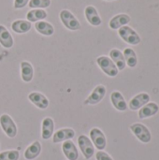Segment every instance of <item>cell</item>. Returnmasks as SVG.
I'll list each match as a JSON object with an SVG mask.
<instances>
[{
  "instance_id": "6da1fadb",
  "label": "cell",
  "mask_w": 159,
  "mask_h": 160,
  "mask_svg": "<svg viewBox=\"0 0 159 160\" xmlns=\"http://www.w3.org/2000/svg\"><path fill=\"white\" fill-rule=\"evenodd\" d=\"M59 17L66 28L72 31H76L81 28V23L79 20L69 10L67 9L62 10L59 14Z\"/></svg>"
},
{
  "instance_id": "7a4b0ae2",
  "label": "cell",
  "mask_w": 159,
  "mask_h": 160,
  "mask_svg": "<svg viewBox=\"0 0 159 160\" xmlns=\"http://www.w3.org/2000/svg\"><path fill=\"white\" fill-rule=\"evenodd\" d=\"M97 63L101 68V70L110 77H115L118 74V68L110 57L99 56L97 59Z\"/></svg>"
},
{
  "instance_id": "3957f363",
  "label": "cell",
  "mask_w": 159,
  "mask_h": 160,
  "mask_svg": "<svg viewBox=\"0 0 159 160\" xmlns=\"http://www.w3.org/2000/svg\"><path fill=\"white\" fill-rule=\"evenodd\" d=\"M118 34L121 37V38L128 44L137 45L141 42V38L138 35V33L129 26L125 25V26L119 28Z\"/></svg>"
},
{
  "instance_id": "277c9868",
  "label": "cell",
  "mask_w": 159,
  "mask_h": 160,
  "mask_svg": "<svg viewBox=\"0 0 159 160\" xmlns=\"http://www.w3.org/2000/svg\"><path fill=\"white\" fill-rule=\"evenodd\" d=\"M0 126L8 138H14L17 135L16 124L8 114H2L0 116Z\"/></svg>"
},
{
  "instance_id": "5b68a950",
  "label": "cell",
  "mask_w": 159,
  "mask_h": 160,
  "mask_svg": "<svg viewBox=\"0 0 159 160\" xmlns=\"http://www.w3.org/2000/svg\"><path fill=\"white\" fill-rule=\"evenodd\" d=\"M78 144H79V147H80L83 157L86 159H90L94 156L95 147H94L93 142H91V140L87 136L81 135L78 138Z\"/></svg>"
},
{
  "instance_id": "8992f818",
  "label": "cell",
  "mask_w": 159,
  "mask_h": 160,
  "mask_svg": "<svg viewBox=\"0 0 159 160\" xmlns=\"http://www.w3.org/2000/svg\"><path fill=\"white\" fill-rule=\"evenodd\" d=\"M130 129L142 142L148 143L151 141V133L144 125L136 123L130 126Z\"/></svg>"
},
{
  "instance_id": "52a82bcc",
  "label": "cell",
  "mask_w": 159,
  "mask_h": 160,
  "mask_svg": "<svg viewBox=\"0 0 159 160\" xmlns=\"http://www.w3.org/2000/svg\"><path fill=\"white\" fill-rule=\"evenodd\" d=\"M106 95V87L104 85H97L93 92L89 95V97L85 99V105H96L99 103Z\"/></svg>"
},
{
  "instance_id": "ba28073f",
  "label": "cell",
  "mask_w": 159,
  "mask_h": 160,
  "mask_svg": "<svg viewBox=\"0 0 159 160\" xmlns=\"http://www.w3.org/2000/svg\"><path fill=\"white\" fill-rule=\"evenodd\" d=\"M90 138L93 144L100 151L106 147V137L104 133L97 128H94L90 130Z\"/></svg>"
},
{
  "instance_id": "9c48e42d",
  "label": "cell",
  "mask_w": 159,
  "mask_h": 160,
  "mask_svg": "<svg viewBox=\"0 0 159 160\" xmlns=\"http://www.w3.org/2000/svg\"><path fill=\"white\" fill-rule=\"evenodd\" d=\"M84 14L87 22L94 26H99L102 23L101 18L94 6H87L84 9Z\"/></svg>"
},
{
  "instance_id": "30bf717a",
  "label": "cell",
  "mask_w": 159,
  "mask_h": 160,
  "mask_svg": "<svg viewBox=\"0 0 159 160\" xmlns=\"http://www.w3.org/2000/svg\"><path fill=\"white\" fill-rule=\"evenodd\" d=\"M28 99L38 109L45 110L49 107V100L48 98L41 93L33 92L28 95Z\"/></svg>"
},
{
  "instance_id": "8fae6325",
  "label": "cell",
  "mask_w": 159,
  "mask_h": 160,
  "mask_svg": "<svg viewBox=\"0 0 159 160\" xmlns=\"http://www.w3.org/2000/svg\"><path fill=\"white\" fill-rule=\"evenodd\" d=\"M62 150H63L65 157L68 160L78 159L79 153H78V150L72 141L68 140V141L64 142L62 144Z\"/></svg>"
},
{
  "instance_id": "7c38bea8",
  "label": "cell",
  "mask_w": 159,
  "mask_h": 160,
  "mask_svg": "<svg viewBox=\"0 0 159 160\" xmlns=\"http://www.w3.org/2000/svg\"><path fill=\"white\" fill-rule=\"evenodd\" d=\"M75 136V131L71 128H63L59 129L53 134L52 142L53 143H59L62 142H66L68 140L73 139Z\"/></svg>"
},
{
  "instance_id": "4fadbf2b",
  "label": "cell",
  "mask_w": 159,
  "mask_h": 160,
  "mask_svg": "<svg viewBox=\"0 0 159 160\" xmlns=\"http://www.w3.org/2000/svg\"><path fill=\"white\" fill-rule=\"evenodd\" d=\"M150 100V96L146 93H141L137 96H135L129 102V108L132 111L139 110L140 108L143 107L145 104H147Z\"/></svg>"
},
{
  "instance_id": "5bb4252c",
  "label": "cell",
  "mask_w": 159,
  "mask_h": 160,
  "mask_svg": "<svg viewBox=\"0 0 159 160\" xmlns=\"http://www.w3.org/2000/svg\"><path fill=\"white\" fill-rule=\"evenodd\" d=\"M54 122L51 117H46L42 121L41 127V137L43 140H49L53 135Z\"/></svg>"
},
{
  "instance_id": "9a60e30c",
  "label": "cell",
  "mask_w": 159,
  "mask_h": 160,
  "mask_svg": "<svg viewBox=\"0 0 159 160\" xmlns=\"http://www.w3.org/2000/svg\"><path fill=\"white\" fill-rule=\"evenodd\" d=\"M111 101H112L113 107L118 111L124 112L127 109V102H126L123 95L118 91H114L112 93Z\"/></svg>"
},
{
  "instance_id": "2e32d148",
  "label": "cell",
  "mask_w": 159,
  "mask_h": 160,
  "mask_svg": "<svg viewBox=\"0 0 159 160\" xmlns=\"http://www.w3.org/2000/svg\"><path fill=\"white\" fill-rule=\"evenodd\" d=\"M110 56H111V59L112 60V62L115 64L118 70H124L125 69L127 64H126V61H125L124 54L120 50L112 49L110 52Z\"/></svg>"
},
{
  "instance_id": "e0dca14e",
  "label": "cell",
  "mask_w": 159,
  "mask_h": 160,
  "mask_svg": "<svg viewBox=\"0 0 159 160\" xmlns=\"http://www.w3.org/2000/svg\"><path fill=\"white\" fill-rule=\"evenodd\" d=\"M21 77L24 82H30L33 80L34 68L33 66L27 61H22L21 63Z\"/></svg>"
},
{
  "instance_id": "ac0fdd59",
  "label": "cell",
  "mask_w": 159,
  "mask_h": 160,
  "mask_svg": "<svg viewBox=\"0 0 159 160\" xmlns=\"http://www.w3.org/2000/svg\"><path fill=\"white\" fill-rule=\"evenodd\" d=\"M159 107L157 103H147L145 104L139 112V117L141 119H144V118H148L151 116H154L155 114L157 113Z\"/></svg>"
},
{
  "instance_id": "d6986e66",
  "label": "cell",
  "mask_w": 159,
  "mask_h": 160,
  "mask_svg": "<svg viewBox=\"0 0 159 160\" xmlns=\"http://www.w3.org/2000/svg\"><path fill=\"white\" fill-rule=\"evenodd\" d=\"M129 22H130V17L127 14H124V13L118 14L110 21V27L113 30H116L125 26Z\"/></svg>"
},
{
  "instance_id": "ffe728a7",
  "label": "cell",
  "mask_w": 159,
  "mask_h": 160,
  "mask_svg": "<svg viewBox=\"0 0 159 160\" xmlns=\"http://www.w3.org/2000/svg\"><path fill=\"white\" fill-rule=\"evenodd\" d=\"M13 43L14 41L11 34L4 25L0 24V44L6 49H9L13 46Z\"/></svg>"
},
{
  "instance_id": "44dd1931",
  "label": "cell",
  "mask_w": 159,
  "mask_h": 160,
  "mask_svg": "<svg viewBox=\"0 0 159 160\" xmlns=\"http://www.w3.org/2000/svg\"><path fill=\"white\" fill-rule=\"evenodd\" d=\"M41 153V144L39 142H34L31 145L27 147L24 152V158L27 160H33L37 158Z\"/></svg>"
},
{
  "instance_id": "7402d4cb",
  "label": "cell",
  "mask_w": 159,
  "mask_h": 160,
  "mask_svg": "<svg viewBox=\"0 0 159 160\" xmlns=\"http://www.w3.org/2000/svg\"><path fill=\"white\" fill-rule=\"evenodd\" d=\"M32 27V24L28 21L24 20H16L11 24V29L18 34H24L27 33Z\"/></svg>"
},
{
  "instance_id": "603a6c76",
  "label": "cell",
  "mask_w": 159,
  "mask_h": 160,
  "mask_svg": "<svg viewBox=\"0 0 159 160\" xmlns=\"http://www.w3.org/2000/svg\"><path fill=\"white\" fill-rule=\"evenodd\" d=\"M35 28H36V30L39 34H41L43 36H47V37L52 36L54 33L53 26L50 22H45V21H38V22H37L36 24H35Z\"/></svg>"
},
{
  "instance_id": "cb8c5ba5",
  "label": "cell",
  "mask_w": 159,
  "mask_h": 160,
  "mask_svg": "<svg viewBox=\"0 0 159 160\" xmlns=\"http://www.w3.org/2000/svg\"><path fill=\"white\" fill-rule=\"evenodd\" d=\"M47 17V12L41 8H34L27 12L26 19L30 22H37Z\"/></svg>"
},
{
  "instance_id": "d4e9b609",
  "label": "cell",
  "mask_w": 159,
  "mask_h": 160,
  "mask_svg": "<svg viewBox=\"0 0 159 160\" xmlns=\"http://www.w3.org/2000/svg\"><path fill=\"white\" fill-rule=\"evenodd\" d=\"M123 54L125 57L126 64L129 68H135L138 63V60H137V55H136V52H134V50H132L131 48H127V49H125Z\"/></svg>"
},
{
  "instance_id": "484cf974",
  "label": "cell",
  "mask_w": 159,
  "mask_h": 160,
  "mask_svg": "<svg viewBox=\"0 0 159 160\" xmlns=\"http://www.w3.org/2000/svg\"><path fill=\"white\" fill-rule=\"evenodd\" d=\"M20 153L17 150H8L0 153V160H19Z\"/></svg>"
},
{
  "instance_id": "4316f807",
  "label": "cell",
  "mask_w": 159,
  "mask_h": 160,
  "mask_svg": "<svg viewBox=\"0 0 159 160\" xmlns=\"http://www.w3.org/2000/svg\"><path fill=\"white\" fill-rule=\"evenodd\" d=\"M51 5V0H29L28 6L32 8H45Z\"/></svg>"
},
{
  "instance_id": "83f0119b",
  "label": "cell",
  "mask_w": 159,
  "mask_h": 160,
  "mask_svg": "<svg viewBox=\"0 0 159 160\" xmlns=\"http://www.w3.org/2000/svg\"><path fill=\"white\" fill-rule=\"evenodd\" d=\"M96 158L97 160H113L107 153H105L103 151H98L96 154Z\"/></svg>"
},
{
  "instance_id": "f1b7e54d",
  "label": "cell",
  "mask_w": 159,
  "mask_h": 160,
  "mask_svg": "<svg viewBox=\"0 0 159 160\" xmlns=\"http://www.w3.org/2000/svg\"><path fill=\"white\" fill-rule=\"evenodd\" d=\"M29 0H14V8H22L28 4Z\"/></svg>"
},
{
  "instance_id": "f546056e",
  "label": "cell",
  "mask_w": 159,
  "mask_h": 160,
  "mask_svg": "<svg viewBox=\"0 0 159 160\" xmlns=\"http://www.w3.org/2000/svg\"><path fill=\"white\" fill-rule=\"evenodd\" d=\"M106 1H112V0H106Z\"/></svg>"
}]
</instances>
